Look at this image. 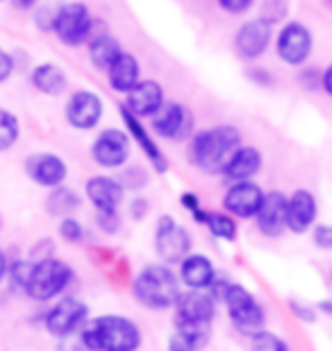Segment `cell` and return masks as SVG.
I'll return each instance as SVG.
<instances>
[{
  "instance_id": "6da1fadb",
  "label": "cell",
  "mask_w": 332,
  "mask_h": 351,
  "mask_svg": "<svg viewBox=\"0 0 332 351\" xmlns=\"http://www.w3.org/2000/svg\"><path fill=\"white\" fill-rule=\"evenodd\" d=\"M185 287L180 285L178 271L164 263H148L134 274L132 297L134 301L151 313L173 311Z\"/></svg>"
},
{
  "instance_id": "7a4b0ae2",
  "label": "cell",
  "mask_w": 332,
  "mask_h": 351,
  "mask_svg": "<svg viewBox=\"0 0 332 351\" xmlns=\"http://www.w3.org/2000/svg\"><path fill=\"white\" fill-rule=\"evenodd\" d=\"M242 130L232 123L212 125V128L196 130L189 139V162L203 173L218 176L230 153L242 146Z\"/></svg>"
},
{
  "instance_id": "3957f363",
  "label": "cell",
  "mask_w": 332,
  "mask_h": 351,
  "mask_svg": "<svg viewBox=\"0 0 332 351\" xmlns=\"http://www.w3.org/2000/svg\"><path fill=\"white\" fill-rule=\"evenodd\" d=\"M80 335L89 351H139L144 333L139 324L125 315H98L80 328Z\"/></svg>"
},
{
  "instance_id": "277c9868",
  "label": "cell",
  "mask_w": 332,
  "mask_h": 351,
  "mask_svg": "<svg viewBox=\"0 0 332 351\" xmlns=\"http://www.w3.org/2000/svg\"><path fill=\"white\" fill-rule=\"evenodd\" d=\"M221 304L225 306L230 324L244 338H253V335L266 328V308L255 297V292L248 290L246 285L230 280L221 297Z\"/></svg>"
},
{
  "instance_id": "5b68a950",
  "label": "cell",
  "mask_w": 332,
  "mask_h": 351,
  "mask_svg": "<svg viewBox=\"0 0 332 351\" xmlns=\"http://www.w3.org/2000/svg\"><path fill=\"white\" fill-rule=\"evenodd\" d=\"M75 271L68 263L60 261V258H39L32 263V271L27 276V283L23 292L32 301L46 304V301L60 299L62 294L68 290V285L73 283Z\"/></svg>"
},
{
  "instance_id": "8992f818",
  "label": "cell",
  "mask_w": 332,
  "mask_h": 351,
  "mask_svg": "<svg viewBox=\"0 0 332 351\" xmlns=\"http://www.w3.org/2000/svg\"><path fill=\"white\" fill-rule=\"evenodd\" d=\"M96 21L91 16L89 7L84 3H64L58 7L53 21V34L58 41L66 48H80L87 46L89 39L94 37Z\"/></svg>"
},
{
  "instance_id": "52a82bcc",
  "label": "cell",
  "mask_w": 332,
  "mask_h": 351,
  "mask_svg": "<svg viewBox=\"0 0 332 351\" xmlns=\"http://www.w3.org/2000/svg\"><path fill=\"white\" fill-rule=\"evenodd\" d=\"M153 247H155V254L159 258V263L173 267L185 256L192 254L194 240H192V233H189L175 217L162 215L157 217V221H155Z\"/></svg>"
},
{
  "instance_id": "ba28073f",
  "label": "cell",
  "mask_w": 332,
  "mask_h": 351,
  "mask_svg": "<svg viewBox=\"0 0 332 351\" xmlns=\"http://www.w3.org/2000/svg\"><path fill=\"white\" fill-rule=\"evenodd\" d=\"M275 53L282 64L287 66H305L314 53V34L303 21H287L280 32L273 37Z\"/></svg>"
},
{
  "instance_id": "9c48e42d",
  "label": "cell",
  "mask_w": 332,
  "mask_h": 351,
  "mask_svg": "<svg viewBox=\"0 0 332 351\" xmlns=\"http://www.w3.org/2000/svg\"><path fill=\"white\" fill-rule=\"evenodd\" d=\"M151 130L155 137L166 142H187L196 132L194 112L178 101H164V105L151 117Z\"/></svg>"
},
{
  "instance_id": "30bf717a",
  "label": "cell",
  "mask_w": 332,
  "mask_h": 351,
  "mask_svg": "<svg viewBox=\"0 0 332 351\" xmlns=\"http://www.w3.org/2000/svg\"><path fill=\"white\" fill-rule=\"evenodd\" d=\"M91 319L89 304L77 297H60L44 315V326L53 338H64L87 324Z\"/></svg>"
},
{
  "instance_id": "8fae6325",
  "label": "cell",
  "mask_w": 332,
  "mask_h": 351,
  "mask_svg": "<svg viewBox=\"0 0 332 351\" xmlns=\"http://www.w3.org/2000/svg\"><path fill=\"white\" fill-rule=\"evenodd\" d=\"M132 156V139L121 128H105L91 142V160L101 169H123Z\"/></svg>"
},
{
  "instance_id": "7c38bea8",
  "label": "cell",
  "mask_w": 332,
  "mask_h": 351,
  "mask_svg": "<svg viewBox=\"0 0 332 351\" xmlns=\"http://www.w3.org/2000/svg\"><path fill=\"white\" fill-rule=\"evenodd\" d=\"M273 37H275L273 21L266 16H257L237 27L232 46H235V53L239 60L255 62L268 51V46L273 44Z\"/></svg>"
},
{
  "instance_id": "4fadbf2b",
  "label": "cell",
  "mask_w": 332,
  "mask_h": 351,
  "mask_svg": "<svg viewBox=\"0 0 332 351\" xmlns=\"http://www.w3.org/2000/svg\"><path fill=\"white\" fill-rule=\"evenodd\" d=\"M105 103L101 94L91 89H75L64 105V119L73 130L89 132L96 130L103 121Z\"/></svg>"
},
{
  "instance_id": "5bb4252c",
  "label": "cell",
  "mask_w": 332,
  "mask_h": 351,
  "mask_svg": "<svg viewBox=\"0 0 332 351\" xmlns=\"http://www.w3.org/2000/svg\"><path fill=\"white\" fill-rule=\"evenodd\" d=\"M173 311L175 324L212 326L218 313V299L209 290H185Z\"/></svg>"
},
{
  "instance_id": "9a60e30c",
  "label": "cell",
  "mask_w": 332,
  "mask_h": 351,
  "mask_svg": "<svg viewBox=\"0 0 332 351\" xmlns=\"http://www.w3.org/2000/svg\"><path fill=\"white\" fill-rule=\"evenodd\" d=\"M264 194L266 192L262 189V185H257L255 180L230 182L221 199L223 213H228L230 217H235V219L253 221L264 201Z\"/></svg>"
},
{
  "instance_id": "2e32d148",
  "label": "cell",
  "mask_w": 332,
  "mask_h": 351,
  "mask_svg": "<svg viewBox=\"0 0 332 351\" xmlns=\"http://www.w3.org/2000/svg\"><path fill=\"white\" fill-rule=\"evenodd\" d=\"M25 173L34 185L55 189L66 182L68 165L66 160L51 151H39L25 158Z\"/></svg>"
},
{
  "instance_id": "e0dca14e",
  "label": "cell",
  "mask_w": 332,
  "mask_h": 351,
  "mask_svg": "<svg viewBox=\"0 0 332 351\" xmlns=\"http://www.w3.org/2000/svg\"><path fill=\"white\" fill-rule=\"evenodd\" d=\"M319 219V201L312 189L298 187L287 196V230L294 235H305Z\"/></svg>"
},
{
  "instance_id": "ac0fdd59",
  "label": "cell",
  "mask_w": 332,
  "mask_h": 351,
  "mask_svg": "<svg viewBox=\"0 0 332 351\" xmlns=\"http://www.w3.org/2000/svg\"><path fill=\"white\" fill-rule=\"evenodd\" d=\"M118 112H121L125 132H128L132 142L137 144V146H139V151L146 156V160H148V162H151V167H153V171L164 176V173L168 171V160H166V156H164V151H162L159 146H157V142H155L153 132L148 130L144 123H141V119H137V117L132 114V112L125 110L123 105H118Z\"/></svg>"
},
{
  "instance_id": "d6986e66",
  "label": "cell",
  "mask_w": 332,
  "mask_h": 351,
  "mask_svg": "<svg viewBox=\"0 0 332 351\" xmlns=\"http://www.w3.org/2000/svg\"><path fill=\"white\" fill-rule=\"evenodd\" d=\"M84 196L94 206L96 213H112V210H118L123 206L125 187L114 176L98 173L84 182Z\"/></svg>"
},
{
  "instance_id": "ffe728a7",
  "label": "cell",
  "mask_w": 332,
  "mask_h": 351,
  "mask_svg": "<svg viewBox=\"0 0 332 351\" xmlns=\"http://www.w3.org/2000/svg\"><path fill=\"white\" fill-rule=\"evenodd\" d=\"M264 167V156L257 146L242 144L230 153V158L225 160L221 178L228 182H244V180H255V176L262 171Z\"/></svg>"
},
{
  "instance_id": "44dd1931",
  "label": "cell",
  "mask_w": 332,
  "mask_h": 351,
  "mask_svg": "<svg viewBox=\"0 0 332 351\" xmlns=\"http://www.w3.org/2000/svg\"><path fill=\"white\" fill-rule=\"evenodd\" d=\"M255 226L268 240H278L287 230V194L271 189L264 194V201L255 215Z\"/></svg>"
},
{
  "instance_id": "7402d4cb",
  "label": "cell",
  "mask_w": 332,
  "mask_h": 351,
  "mask_svg": "<svg viewBox=\"0 0 332 351\" xmlns=\"http://www.w3.org/2000/svg\"><path fill=\"white\" fill-rule=\"evenodd\" d=\"M178 278L185 290H209L218 278V269L214 261L205 254H196L192 251L178 263Z\"/></svg>"
},
{
  "instance_id": "603a6c76",
  "label": "cell",
  "mask_w": 332,
  "mask_h": 351,
  "mask_svg": "<svg viewBox=\"0 0 332 351\" xmlns=\"http://www.w3.org/2000/svg\"><path fill=\"white\" fill-rule=\"evenodd\" d=\"M164 101H166L164 87H162L157 80H139L137 85L125 94V101L121 105L144 121V119H151L155 112L164 105Z\"/></svg>"
},
{
  "instance_id": "cb8c5ba5",
  "label": "cell",
  "mask_w": 332,
  "mask_h": 351,
  "mask_svg": "<svg viewBox=\"0 0 332 351\" xmlns=\"http://www.w3.org/2000/svg\"><path fill=\"white\" fill-rule=\"evenodd\" d=\"M141 80V64L132 53L123 51L116 62L107 69V82L116 94H128V91Z\"/></svg>"
},
{
  "instance_id": "d4e9b609",
  "label": "cell",
  "mask_w": 332,
  "mask_h": 351,
  "mask_svg": "<svg viewBox=\"0 0 332 351\" xmlns=\"http://www.w3.org/2000/svg\"><path fill=\"white\" fill-rule=\"evenodd\" d=\"M87 53H89L91 66L98 69V71L107 73V69L114 64L118 55L123 53V48H121V41H118L114 34H110V32H96L94 37L89 39Z\"/></svg>"
},
{
  "instance_id": "484cf974",
  "label": "cell",
  "mask_w": 332,
  "mask_h": 351,
  "mask_svg": "<svg viewBox=\"0 0 332 351\" xmlns=\"http://www.w3.org/2000/svg\"><path fill=\"white\" fill-rule=\"evenodd\" d=\"M32 87L44 96H62L68 87V78L64 69L53 64V62H41L30 73Z\"/></svg>"
},
{
  "instance_id": "4316f807",
  "label": "cell",
  "mask_w": 332,
  "mask_h": 351,
  "mask_svg": "<svg viewBox=\"0 0 332 351\" xmlns=\"http://www.w3.org/2000/svg\"><path fill=\"white\" fill-rule=\"evenodd\" d=\"M209 342V326L175 324L166 340V351H203Z\"/></svg>"
},
{
  "instance_id": "83f0119b",
  "label": "cell",
  "mask_w": 332,
  "mask_h": 351,
  "mask_svg": "<svg viewBox=\"0 0 332 351\" xmlns=\"http://www.w3.org/2000/svg\"><path fill=\"white\" fill-rule=\"evenodd\" d=\"M82 206V196L75 192L73 187L68 185H60L51 189L46 199V210L51 217H58V219H64V217H73V213Z\"/></svg>"
},
{
  "instance_id": "f1b7e54d",
  "label": "cell",
  "mask_w": 332,
  "mask_h": 351,
  "mask_svg": "<svg viewBox=\"0 0 332 351\" xmlns=\"http://www.w3.org/2000/svg\"><path fill=\"white\" fill-rule=\"evenodd\" d=\"M203 226H207L209 235L214 237V240H221V242H235L237 235H239L237 219L235 217H230L228 213H223V210H207Z\"/></svg>"
},
{
  "instance_id": "f546056e",
  "label": "cell",
  "mask_w": 332,
  "mask_h": 351,
  "mask_svg": "<svg viewBox=\"0 0 332 351\" xmlns=\"http://www.w3.org/2000/svg\"><path fill=\"white\" fill-rule=\"evenodd\" d=\"M18 137H21V123L16 114L0 108V153L10 151L18 142Z\"/></svg>"
},
{
  "instance_id": "4dcf8cb0",
  "label": "cell",
  "mask_w": 332,
  "mask_h": 351,
  "mask_svg": "<svg viewBox=\"0 0 332 351\" xmlns=\"http://www.w3.org/2000/svg\"><path fill=\"white\" fill-rule=\"evenodd\" d=\"M248 351H292V347H289V342L285 338H280L278 333L264 328V331H259L257 335L251 338Z\"/></svg>"
},
{
  "instance_id": "1f68e13d",
  "label": "cell",
  "mask_w": 332,
  "mask_h": 351,
  "mask_svg": "<svg viewBox=\"0 0 332 351\" xmlns=\"http://www.w3.org/2000/svg\"><path fill=\"white\" fill-rule=\"evenodd\" d=\"M58 233L64 242L68 244H80L84 240V226L80 219H75V217H64V219H60V226H58Z\"/></svg>"
},
{
  "instance_id": "d6a6232c",
  "label": "cell",
  "mask_w": 332,
  "mask_h": 351,
  "mask_svg": "<svg viewBox=\"0 0 332 351\" xmlns=\"http://www.w3.org/2000/svg\"><path fill=\"white\" fill-rule=\"evenodd\" d=\"M121 185L125 187V192L132 189V192H139V189H144L148 185V171L144 167L134 165V167H125L123 173H121Z\"/></svg>"
},
{
  "instance_id": "836d02e7",
  "label": "cell",
  "mask_w": 332,
  "mask_h": 351,
  "mask_svg": "<svg viewBox=\"0 0 332 351\" xmlns=\"http://www.w3.org/2000/svg\"><path fill=\"white\" fill-rule=\"evenodd\" d=\"M287 306H289V313H292L298 322H303V324H314L316 317H319V311H316V306H309V304H305V301L289 299Z\"/></svg>"
},
{
  "instance_id": "e575fe53",
  "label": "cell",
  "mask_w": 332,
  "mask_h": 351,
  "mask_svg": "<svg viewBox=\"0 0 332 351\" xmlns=\"http://www.w3.org/2000/svg\"><path fill=\"white\" fill-rule=\"evenodd\" d=\"M312 233V244L321 251H332V223H314Z\"/></svg>"
},
{
  "instance_id": "d590c367",
  "label": "cell",
  "mask_w": 332,
  "mask_h": 351,
  "mask_svg": "<svg viewBox=\"0 0 332 351\" xmlns=\"http://www.w3.org/2000/svg\"><path fill=\"white\" fill-rule=\"evenodd\" d=\"M96 223L105 235H116L118 230H121V215H118V210H112V213H96Z\"/></svg>"
},
{
  "instance_id": "8d00e7d4",
  "label": "cell",
  "mask_w": 332,
  "mask_h": 351,
  "mask_svg": "<svg viewBox=\"0 0 332 351\" xmlns=\"http://www.w3.org/2000/svg\"><path fill=\"white\" fill-rule=\"evenodd\" d=\"M55 12H58V7H51V5H37V7H34V23H37V27L41 32H53Z\"/></svg>"
},
{
  "instance_id": "74e56055",
  "label": "cell",
  "mask_w": 332,
  "mask_h": 351,
  "mask_svg": "<svg viewBox=\"0 0 332 351\" xmlns=\"http://www.w3.org/2000/svg\"><path fill=\"white\" fill-rule=\"evenodd\" d=\"M218 7L225 14H232V16H239V14H246L255 5V0H216Z\"/></svg>"
},
{
  "instance_id": "f35d334b",
  "label": "cell",
  "mask_w": 332,
  "mask_h": 351,
  "mask_svg": "<svg viewBox=\"0 0 332 351\" xmlns=\"http://www.w3.org/2000/svg\"><path fill=\"white\" fill-rule=\"evenodd\" d=\"M14 69H16V60H14V55L7 53L5 48L0 46V85H5V82L12 78Z\"/></svg>"
},
{
  "instance_id": "ab89813d",
  "label": "cell",
  "mask_w": 332,
  "mask_h": 351,
  "mask_svg": "<svg viewBox=\"0 0 332 351\" xmlns=\"http://www.w3.org/2000/svg\"><path fill=\"white\" fill-rule=\"evenodd\" d=\"M148 210H151V203L144 196H134V199L128 203V215L134 221H144L148 217Z\"/></svg>"
},
{
  "instance_id": "60d3db41",
  "label": "cell",
  "mask_w": 332,
  "mask_h": 351,
  "mask_svg": "<svg viewBox=\"0 0 332 351\" xmlns=\"http://www.w3.org/2000/svg\"><path fill=\"white\" fill-rule=\"evenodd\" d=\"M58 351H89V349H87V345H84L80 331H75L71 335H64V338H60Z\"/></svg>"
},
{
  "instance_id": "b9f144b4",
  "label": "cell",
  "mask_w": 332,
  "mask_h": 351,
  "mask_svg": "<svg viewBox=\"0 0 332 351\" xmlns=\"http://www.w3.org/2000/svg\"><path fill=\"white\" fill-rule=\"evenodd\" d=\"M180 206L194 217V215H199L203 210V201H201V196L196 192H182L180 194Z\"/></svg>"
},
{
  "instance_id": "7bdbcfd3",
  "label": "cell",
  "mask_w": 332,
  "mask_h": 351,
  "mask_svg": "<svg viewBox=\"0 0 332 351\" xmlns=\"http://www.w3.org/2000/svg\"><path fill=\"white\" fill-rule=\"evenodd\" d=\"M248 75H251L253 82H257V85H271V82H273L271 73H268L266 69H251Z\"/></svg>"
},
{
  "instance_id": "ee69618b",
  "label": "cell",
  "mask_w": 332,
  "mask_h": 351,
  "mask_svg": "<svg viewBox=\"0 0 332 351\" xmlns=\"http://www.w3.org/2000/svg\"><path fill=\"white\" fill-rule=\"evenodd\" d=\"M321 89L326 91V96L332 98V64H328L326 71L321 73Z\"/></svg>"
},
{
  "instance_id": "f6af8a7d",
  "label": "cell",
  "mask_w": 332,
  "mask_h": 351,
  "mask_svg": "<svg viewBox=\"0 0 332 351\" xmlns=\"http://www.w3.org/2000/svg\"><path fill=\"white\" fill-rule=\"evenodd\" d=\"M7 271H10V263H7V256H5V251L0 249V283L7 278Z\"/></svg>"
},
{
  "instance_id": "bcb514c9",
  "label": "cell",
  "mask_w": 332,
  "mask_h": 351,
  "mask_svg": "<svg viewBox=\"0 0 332 351\" xmlns=\"http://www.w3.org/2000/svg\"><path fill=\"white\" fill-rule=\"evenodd\" d=\"M14 5H16L18 10L27 12V10H34V7L39 5V0H14Z\"/></svg>"
},
{
  "instance_id": "7dc6e473",
  "label": "cell",
  "mask_w": 332,
  "mask_h": 351,
  "mask_svg": "<svg viewBox=\"0 0 332 351\" xmlns=\"http://www.w3.org/2000/svg\"><path fill=\"white\" fill-rule=\"evenodd\" d=\"M316 311L319 313H326L332 317V299H326V301H321V304H316Z\"/></svg>"
},
{
  "instance_id": "c3c4849f",
  "label": "cell",
  "mask_w": 332,
  "mask_h": 351,
  "mask_svg": "<svg viewBox=\"0 0 332 351\" xmlns=\"http://www.w3.org/2000/svg\"><path fill=\"white\" fill-rule=\"evenodd\" d=\"M0 226H3V219H0Z\"/></svg>"
}]
</instances>
